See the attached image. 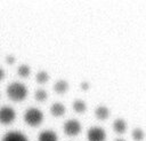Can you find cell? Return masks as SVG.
Instances as JSON below:
<instances>
[{
    "mask_svg": "<svg viewBox=\"0 0 146 141\" xmlns=\"http://www.w3.org/2000/svg\"><path fill=\"white\" fill-rule=\"evenodd\" d=\"M34 97H35L38 101L42 102V101H44V100L48 97V93H47L44 89L39 88V89L35 91V93H34Z\"/></svg>",
    "mask_w": 146,
    "mask_h": 141,
    "instance_id": "obj_16",
    "label": "cell"
},
{
    "mask_svg": "<svg viewBox=\"0 0 146 141\" xmlns=\"http://www.w3.org/2000/svg\"><path fill=\"white\" fill-rule=\"evenodd\" d=\"M43 119V113L40 109L38 108H29L25 113H24V120L26 124H29L30 126H38L42 123Z\"/></svg>",
    "mask_w": 146,
    "mask_h": 141,
    "instance_id": "obj_2",
    "label": "cell"
},
{
    "mask_svg": "<svg viewBox=\"0 0 146 141\" xmlns=\"http://www.w3.org/2000/svg\"><path fill=\"white\" fill-rule=\"evenodd\" d=\"M38 141H58V136L54 131L46 130L39 134Z\"/></svg>",
    "mask_w": 146,
    "mask_h": 141,
    "instance_id": "obj_7",
    "label": "cell"
},
{
    "mask_svg": "<svg viewBox=\"0 0 146 141\" xmlns=\"http://www.w3.org/2000/svg\"><path fill=\"white\" fill-rule=\"evenodd\" d=\"M5 77V70L2 68H0V80H2Z\"/></svg>",
    "mask_w": 146,
    "mask_h": 141,
    "instance_id": "obj_18",
    "label": "cell"
},
{
    "mask_svg": "<svg viewBox=\"0 0 146 141\" xmlns=\"http://www.w3.org/2000/svg\"><path fill=\"white\" fill-rule=\"evenodd\" d=\"M95 115H96V117H97L98 119L105 120V119L110 116V110H108V108L105 107V105H99V107L96 108Z\"/></svg>",
    "mask_w": 146,
    "mask_h": 141,
    "instance_id": "obj_8",
    "label": "cell"
},
{
    "mask_svg": "<svg viewBox=\"0 0 146 141\" xmlns=\"http://www.w3.org/2000/svg\"><path fill=\"white\" fill-rule=\"evenodd\" d=\"M30 71H31V69L27 64H21L17 69V72L21 77H27L30 75Z\"/></svg>",
    "mask_w": 146,
    "mask_h": 141,
    "instance_id": "obj_15",
    "label": "cell"
},
{
    "mask_svg": "<svg viewBox=\"0 0 146 141\" xmlns=\"http://www.w3.org/2000/svg\"><path fill=\"white\" fill-rule=\"evenodd\" d=\"M81 131V124L76 119H70L64 124V132L67 135H76Z\"/></svg>",
    "mask_w": 146,
    "mask_h": 141,
    "instance_id": "obj_5",
    "label": "cell"
},
{
    "mask_svg": "<svg viewBox=\"0 0 146 141\" xmlns=\"http://www.w3.org/2000/svg\"><path fill=\"white\" fill-rule=\"evenodd\" d=\"M65 107L62 104V103H52L51 107H50V112L54 115V116H62L65 113Z\"/></svg>",
    "mask_w": 146,
    "mask_h": 141,
    "instance_id": "obj_11",
    "label": "cell"
},
{
    "mask_svg": "<svg viewBox=\"0 0 146 141\" xmlns=\"http://www.w3.org/2000/svg\"><path fill=\"white\" fill-rule=\"evenodd\" d=\"M127 128V124L124 122V119L122 118H116L113 123V130L116 132V133H123Z\"/></svg>",
    "mask_w": 146,
    "mask_h": 141,
    "instance_id": "obj_10",
    "label": "cell"
},
{
    "mask_svg": "<svg viewBox=\"0 0 146 141\" xmlns=\"http://www.w3.org/2000/svg\"><path fill=\"white\" fill-rule=\"evenodd\" d=\"M35 79H36L38 83H40V84H44V83L48 81V79H49V75H48L47 71H44V70H40V71L36 73Z\"/></svg>",
    "mask_w": 146,
    "mask_h": 141,
    "instance_id": "obj_13",
    "label": "cell"
},
{
    "mask_svg": "<svg viewBox=\"0 0 146 141\" xmlns=\"http://www.w3.org/2000/svg\"><path fill=\"white\" fill-rule=\"evenodd\" d=\"M115 141H125V140H123V139H116Z\"/></svg>",
    "mask_w": 146,
    "mask_h": 141,
    "instance_id": "obj_20",
    "label": "cell"
},
{
    "mask_svg": "<svg viewBox=\"0 0 146 141\" xmlns=\"http://www.w3.org/2000/svg\"><path fill=\"white\" fill-rule=\"evenodd\" d=\"M6 61H7L8 64H13V63L15 62V57H14L13 55H8V56L6 57Z\"/></svg>",
    "mask_w": 146,
    "mask_h": 141,
    "instance_id": "obj_17",
    "label": "cell"
},
{
    "mask_svg": "<svg viewBox=\"0 0 146 141\" xmlns=\"http://www.w3.org/2000/svg\"><path fill=\"white\" fill-rule=\"evenodd\" d=\"M15 117H16V112L10 105H2L0 108V123L10 124L11 122H14Z\"/></svg>",
    "mask_w": 146,
    "mask_h": 141,
    "instance_id": "obj_3",
    "label": "cell"
},
{
    "mask_svg": "<svg viewBox=\"0 0 146 141\" xmlns=\"http://www.w3.org/2000/svg\"><path fill=\"white\" fill-rule=\"evenodd\" d=\"M1 141H29V139L19 131H9L2 136Z\"/></svg>",
    "mask_w": 146,
    "mask_h": 141,
    "instance_id": "obj_6",
    "label": "cell"
},
{
    "mask_svg": "<svg viewBox=\"0 0 146 141\" xmlns=\"http://www.w3.org/2000/svg\"><path fill=\"white\" fill-rule=\"evenodd\" d=\"M88 86H89V85H88V83H86V81H83V83L81 84V87H82L83 89H87V88H88Z\"/></svg>",
    "mask_w": 146,
    "mask_h": 141,
    "instance_id": "obj_19",
    "label": "cell"
},
{
    "mask_svg": "<svg viewBox=\"0 0 146 141\" xmlns=\"http://www.w3.org/2000/svg\"><path fill=\"white\" fill-rule=\"evenodd\" d=\"M67 88H68V83H67L66 80H64V79L57 80V81L55 83V85H54V89H55L57 93H59V94L65 93V92L67 91Z\"/></svg>",
    "mask_w": 146,
    "mask_h": 141,
    "instance_id": "obj_9",
    "label": "cell"
},
{
    "mask_svg": "<svg viewBox=\"0 0 146 141\" xmlns=\"http://www.w3.org/2000/svg\"><path fill=\"white\" fill-rule=\"evenodd\" d=\"M73 109H74L76 112H84L86 109H87V104H86V102H84L83 100L78 99V100H75V101L73 102Z\"/></svg>",
    "mask_w": 146,
    "mask_h": 141,
    "instance_id": "obj_12",
    "label": "cell"
},
{
    "mask_svg": "<svg viewBox=\"0 0 146 141\" xmlns=\"http://www.w3.org/2000/svg\"><path fill=\"white\" fill-rule=\"evenodd\" d=\"M87 138H88V141H105L106 133L104 128L99 126H92L88 130Z\"/></svg>",
    "mask_w": 146,
    "mask_h": 141,
    "instance_id": "obj_4",
    "label": "cell"
},
{
    "mask_svg": "<svg viewBox=\"0 0 146 141\" xmlns=\"http://www.w3.org/2000/svg\"><path fill=\"white\" fill-rule=\"evenodd\" d=\"M131 135H132V139H133L135 141H143V140H144V136H145L144 131H143L141 128H139V127L133 128Z\"/></svg>",
    "mask_w": 146,
    "mask_h": 141,
    "instance_id": "obj_14",
    "label": "cell"
},
{
    "mask_svg": "<svg viewBox=\"0 0 146 141\" xmlns=\"http://www.w3.org/2000/svg\"><path fill=\"white\" fill-rule=\"evenodd\" d=\"M7 95L13 100V101H22L26 97L27 95V88L24 84L19 81H13L8 85L7 87Z\"/></svg>",
    "mask_w": 146,
    "mask_h": 141,
    "instance_id": "obj_1",
    "label": "cell"
}]
</instances>
